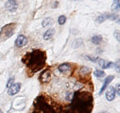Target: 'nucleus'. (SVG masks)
<instances>
[{"mask_svg":"<svg viewBox=\"0 0 120 113\" xmlns=\"http://www.w3.org/2000/svg\"><path fill=\"white\" fill-rule=\"evenodd\" d=\"M105 20H106V17H105V15H101V16H99L98 18H97V20H96V21L98 22V23H102V22H104Z\"/></svg>","mask_w":120,"mask_h":113,"instance_id":"obj_17","label":"nucleus"},{"mask_svg":"<svg viewBox=\"0 0 120 113\" xmlns=\"http://www.w3.org/2000/svg\"><path fill=\"white\" fill-rule=\"evenodd\" d=\"M114 35H115V37L116 38V40L117 41H119V31H116L115 32V33H114Z\"/></svg>","mask_w":120,"mask_h":113,"instance_id":"obj_19","label":"nucleus"},{"mask_svg":"<svg viewBox=\"0 0 120 113\" xmlns=\"http://www.w3.org/2000/svg\"><path fill=\"white\" fill-rule=\"evenodd\" d=\"M102 41H103V37L101 35H95L91 38V42L94 44H100Z\"/></svg>","mask_w":120,"mask_h":113,"instance_id":"obj_11","label":"nucleus"},{"mask_svg":"<svg viewBox=\"0 0 120 113\" xmlns=\"http://www.w3.org/2000/svg\"><path fill=\"white\" fill-rule=\"evenodd\" d=\"M106 19H109V20H118V16L115 14H107L105 15Z\"/></svg>","mask_w":120,"mask_h":113,"instance_id":"obj_16","label":"nucleus"},{"mask_svg":"<svg viewBox=\"0 0 120 113\" xmlns=\"http://www.w3.org/2000/svg\"><path fill=\"white\" fill-rule=\"evenodd\" d=\"M27 43H28L27 37L25 35H23V34H20L16 39L15 44H16V46H18V47H23V46H25L27 44Z\"/></svg>","mask_w":120,"mask_h":113,"instance_id":"obj_2","label":"nucleus"},{"mask_svg":"<svg viewBox=\"0 0 120 113\" xmlns=\"http://www.w3.org/2000/svg\"><path fill=\"white\" fill-rule=\"evenodd\" d=\"M14 80H15V78L14 77H11V78H9V80L8 81V84H7V88H9L11 85L14 84Z\"/></svg>","mask_w":120,"mask_h":113,"instance_id":"obj_18","label":"nucleus"},{"mask_svg":"<svg viewBox=\"0 0 120 113\" xmlns=\"http://www.w3.org/2000/svg\"><path fill=\"white\" fill-rule=\"evenodd\" d=\"M45 60V56L44 52L41 51H34L33 53H30L29 57L27 59L26 64L30 69L34 70V71H38L41 67L44 66Z\"/></svg>","mask_w":120,"mask_h":113,"instance_id":"obj_1","label":"nucleus"},{"mask_svg":"<svg viewBox=\"0 0 120 113\" xmlns=\"http://www.w3.org/2000/svg\"><path fill=\"white\" fill-rule=\"evenodd\" d=\"M93 74H94V76L97 77L98 79H102V78H104L105 76V72L104 71H101V70H96V71H94Z\"/></svg>","mask_w":120,"mask_h":113,"instance_id":"obj_12","label":"nucleus"},{"mask_svg":"<svg viewBox=\"0 0 120 113\" xmlns=\"http://www.w3.org/2000/svg\"><path fill=\"white\" fill-rule=\"evenodd\" d=\"M52 23H53V19H52V18H47V19L44 20L43 22H42L43 27H46L47 25H50V24H52Z\"/></svg>","mask_w":120,"mask_h":113,"instance_id":"obj_14","label":"nucleus"},{"mask_svg":"<svg viewBox=\"0 0 120 113\" xmlns=\"http://www.w3.org/2000/svg\"><path fill=\"white\" fill-rule=\"evenodd\" d=\"M119 6H120V0H114V2L112 4V7H111V9L113 11L119 10Z\"/></svg>","mask_w":120,"mask_h":113,"instance_id":"obj_13","label":"nucleus"},{"mask_svg":"<svg viewBox=\"0 0 120 113\" xmlns=\"http://www.w3.org/2000/svg\"><path fill=\"white\" fill-rule=\"evenodd\" d=\"M0 113H3V112H2V110H1V109H0Z\"/></svg>","mask_w":120,"mask_h":113,"instance_id":"obj_22","label":"nucleus"},{"mask_svg":"<svg viewBox=\"0 0 120 113\" xmlns=\"http://www.w3.org/2000/svg\"><path fill=\"white\" fill-rule=\"evenodd\" d=\"M105 97L108 101H113L116 98V89L113 86H110L109 88H107L106 93H105Z\"/></svg>","mask_w":120,"mask_h":113,"instance_id":"obj_4","label":"nucleus"},{"mask_svg":"<svg viewBox=\"0 0 120 113\" xmlns=\"http://www.w3.org/2000/svg\"><path fill=\"white\" fill-rule=\"evenodd\" d=\"M87 58H89V59H90V60H92L93 62H95V60H97V58L96 57H92V56H87Z\"/></svg>","mask_w":120,"mask_h":113,"instance_id":"obj_20","label":"nucleus"},{"mask_svg":"<svg viewBox=\"0 0 120 113\" xmlns=\"http://www.w3.org/2000/svg\"><path fill=\"white\" fill-rule=\"evenodd\" d=\"M66 20H67V17H66V16H64V15L60 16L59 18H58V23H59L60 25H63V24H65Z\"/></svg>","mask_w":120,"mask_h":113,"instance_id":"obj_15","label":"nucleus"},{"mask_svg":"<svg viewBox=\"0 0 120 113\" xmlns=\"http://www.w3.org/2000/svg\"><path fill=\"white\" fill-rule=\"evenodd\" d=\"M20 84L19 83H16V84H13L9 88H8V95L9 96H14L16 94H18L20 90Z\"/></svg>","mask_w":120,"mask_h":113,"instance_id":"obj_5","label":"nucleus"},{"mask_svg":"<svg viewBox=\"0 0 120 113\" xmlns=\"http://www.w3.org/2000/svg\"><path fill=\"white\" fill-rule=\"evenodd\" d=\"M119 87H120V85H116V93H117V94H118V95H119V93H120V89H119Z\"/></svg>","mask_w":120,"mask_h":113,"instance_id":"obj_21","label":"nucleus"},{"mask_svg":"<svg viewBox=\"0 0 120 113\" xmlns=\"http://www.w3.org/2000/svg\"><path fill=\"white\" fill-rule=\"evenodd\" d=\"M50 75H51V73H50V71H45L43 73H42V77H41V80H42V82L43 83H47V82H49V80H50Z\"/></svg>","mask_w":120,"mask_h":113,"instance_id":"obj_10","label":"nucleus"},{"mask_svg":"<svg viewBox=\"0 0 120 113\" xmlns=\"http://www.w3.org/2000/svg\"><path fill=\"white\" fill-rule=\"evenodd\" d=\"M71 70V66L70 64L68 63H64V64H61L59 67H58V71L62 73H67Z\"/></svg>","mask_w":120,"mask_h":113,"instance_id":"obj_7","label":"nucleus"},{"mask_svg":"<svg viewBox=\"0 0 120 113\" xmlns=\"http://www.w3.org/2000/svg\"><path fill=\"white\" fill-rule=\"evenodd\" d=\"M5 7L8 11L14 12L18 8V3H17L16 0H8L6 2V4H5Z\"/></svg>","mask_w":120,"mask_h":113,"instance_id":"obj_3","label":"nucleus"},{"mask_svg":"<svg viewBox=\"0 0 120 113\" xmlns=\"http://www.w3.org/2000/svg\"><path fill=\"white\" fill-rule=\"evenodd\" d=\"M98 63H99V65L101 66L102 69H108V68H110V67L113 65L112 62L106 61L105 59H99V60H98Z\"/></svg>","mask_w":120,"mask_h":113,"instance_id":"obj_8","label":"nucleus"},{"mask_svg":"<svg viewBox=\"0 0 120 113\" xmlns=\"http://www.w3.org/2000/svg\"><path fill=\"white\" fill-rule=\"evenodd\" d=\"M114 78H115V76H113V75H110V76H108L106 79L105 80V82H104V85H103V86H102V88H101V91L99 92V95L101 96V95H103V93L105 91V89L107 88V86H108V85L114 80Z\"/></svg>","mask_w":120,"mask_h":113,"instance_id":"obj_6","label":"nucleus"},{"mask_svg":"<svg viewBox=\"0 0 120 113\" xmlns=\"http://www.w3.org/2000/svg\"><path fill=\"white\" fill-rule=\"evenodd\" d=\"M54 34H55V29H53V28L49 29V30H47L45 32V34H44V39H45V40H49V39H51V38L53 37Z\"/></svg>","mask_w":120,"mask_h":113,"instance_id":"obj_9","label":"nucleus"}]
</instances>
